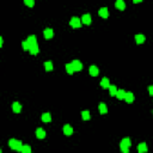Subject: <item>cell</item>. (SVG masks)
Returning a JSON list of instances; mask_svg holds the SVG:
<instances>
[{
  "instance_id": "cell-16",
  "label": "cell",
  "mask_w": 153,
  "mask_h": 153,
  "mask_svg": "<svg viewBox=\"0 0 153 153\" xmlns=\"http://www.w3.org/2000/svg\"><path fill=\"white\" fill-rule=\"evenodd\" d=\"M98 108H99V112H101V114H107V112H108V107H107L104 103H99Z\"/></svg>"
},
{
  "instance_id": "cell-30",
  "label": "cell",
  "mask_w": 153,
  "mask_h": 153,
  "mask_svg": "<svg viewBox=\"0 0 153 153\" xmlns=\"http://www.w3.org/2000/svg\"><path fill=\"white\" fill-rule=\"evenodd\" d=\"M148 92H150L151 96H153V85H151V86H148Z\"/></svg>"
},
{
  "instance_id": "cell-6",
  "label": "cell",
  "mask_w": 153,
  "mask_h": 153,
  "mask_svg": "<svg viewBox=\"0 0 153 153\" xmlns=\"http://www.w3.org/2000/svg\"><path fill=\"white\" fill-rule=\"evenodd\" d=\"M91 16L89 13H86V14H84L83 17H81V23H84V24H86V25H89V24H91Z\"/></svg>"
},
{
  "instance_id": "cell-2",
  "label": "cell",
  "mask_w": 153,
  "mask_h": 153,
  "mask_svg": "<svg viewBox=\"0 0 153 153\" xmlns=\"http://www.w3.org/2000/svg\"><path fill=\"white\" fill-rule=\"evenodd\" d=\"M70 25L72 26V28H74V29L80 28V25H81V19L78 18V17H73L72 19H71V22H70Z\"/></svg>"
},
{
  "instance_id": "cell-10",
  "label": "cell",
  "mask_w": 153,
  "mask_h": 153,
  "mask_svg": "<svg viewBox=\"0 0 153 153\" xmlns=\"http://www.w3.org/2000/svg\"><path fill=\"white\" fill-rule=\"evenodd\" d=\"M101 86L103 87V89H109V87H110V80H109L108 78H103V79L101 80Z\"/></svg>"
},
{
  "instance_id": "cell-3",
  "label": "cell",
  "mask_w": 153,
  "mask_h": 153,
  "mask_svg": "<svg viewBox=\"0 0 153 153\" xmlns=\"http://www.w3.org/2000/svg\"><path fill=\"white\" fill-rule=\"evenodd\" d=\"M72 66H73L74 71H81L83 70V63L80 62L79 60H74V61H72Z\"/></svg>"
},
{
  "instance_id": "cell-12",
  "label": "cell",
  "mask_w": 153,
  "mask_h": 153,
  "mask_svg": "<svg viewBox=\"0 0 153 153\" xmlns=\"http://www.w3.org/2000/svg\"><path fill=\"white\" fill-rule=\"evenodd\" d=\"M90 75H92V76H97L98 75V73H99V70H98V67H96V66H91L90 67Z\"/></svg>"
},
{
  "instance_id": "cell-8",
  "label": "cell",
  "mask_w": 153,
  "mask_h": 153,
  "mask_svg": "<svg viewBox=\"0 0 153 153\" xmlns=\"http://www.w3.org/2000/svg\"><path fill=\"white\" fill-rule=\"evenodd\" d=\"M147 145L145 142H141L139 144V146H138V152L139 153H147Z\"/></svg>"
},
{
  "instance_id": "cell-5",
  "label": "cell",
  "mask_w": 153,
  "mask_h": 153,
  "mask_svg": "<svg viewBox=\"0 0 153 153\" xmlns=\"http://www.w3.org/2000/svg\"><path fill=\"white\" fill-rule=\"evenodd\" d=\"M43 35H44V38H47V40H50V38H53V36H54V32H53L52 29H45L44 31H43Z\"/></svg>"
},
{
  "instance_id": "cell-1",
  "label": "cell",
  "mask_w": 153,
  "mask_h": 153,
  "mask_svg": "<svg viewBox=\"0 0 153 153\" xmlns=\"http://www.w3.org/2000/svg\"><path fill=\"white\" fill-rule=\"evenodd\" d=\"M8 146H10L12 150L19 151V152H21L22 148H23V145H22V142L19 141V140H16V139H11L10 141H8Z\"/></svg>"
},
{
  "instance_id": "cell-17",
  "label": "cell",
  "mask_w": 153,
  "mask_h": 153,
  "mask_svg": "<svg viewBox=\"0 0 153 153\" xmlns=\"http://www.w3.org/2000/svg\"><path fill=\"white\" fill-rule=\"evenodd\" d=\"M145 40H146V38H145V36L141 35V34H139V35L135 36V42L138 43V44H141V43H144V42H145Z\"/></svg>"
},
{
  "instance_id": "cell-9",
  "label": "cell",
  "mask_w": 153,
  "mask_h": 153,
  "mask_svg": "<svg viewBox=\"0 0 153 153\" xmlns=\"http://www.w3.org/2000/svg\"><path fill=\"white\" fill-rule=\"evenodd\" d=\"M98 13H99V16H101L102 18H108L109 17V11H108L107 7H102Z\"/></svg>"
},
{
  "instance_id": "cell-4",
  "label": "cell",
  "mask_w": 153,
  "mask_h": 153,
  "mask_svg": "<svg viewBox=\"0 0 153 153\" xmlns=\"http://www.w3.org/2000/svg\"><path fill=\"white\" fill-rule=\"evenodd\" d=\"M63 134L67 136L72 135V134H73V128H72L70 125H65L63 126Z\"/></svg>"
},
{
  "instance_id": "cell-19",
  "label": "cell",
  "mask_w": 153,
  "mask_h": 153,
  "mask_svg": "<svg viewBox=\"0 0 153 153\" xmlns=\"http://www.w3.org/2000/svg\"><path fill=\"white\" fill-rule=\"evenodd\" d=\"M81 117H83L84 121H87V120H90V111H87V110H84L83 112H81Z\"/></svg>"
},
{
  "instance_id": "cell-23",
  "label": "cell",
  "mask_w": 153,
  "mask_h": 153,
  "mask_svg": "<svg viewBox=\"0 0 153 153\" xmlns=\"http://www.w3.org/2000/svg\"><path fill=\"white\" fill-rule=\"evenodd\" d=\"M29 52L31 53L32 55H36V54H38V52H40V48H38V45H32Z\"/></svg>"
},
{
  "instance_id": "cell-21",
  "label": "cell",
  "mask_w": 153,
  "mask_h": 153,
  "mask_svg": "<svg viewBox=\"0 0 153 153\" xmlns=\"http://www.w3.org/2000/svg\"><path fill=\"white\" fill-rule=\"evenodd\" d=\"M116 97H117L118 99H125V97H126V92H125V90H118V91H117V93H116Z\"/></svg>"
},
{
  "instance_id": "cell-24",
  "label": "cell",
  "mask_w": 153,
  "mask_h": 153,
  "mask_svg": "<svg viewBox=\"0 0 153 153\" xmlns=\"http://www.w3.org/2000/svg\"><path fill=\"white\" fill-rule=\"evenodd\" d=\"M121 145H123V146H127V147H130V139L129 138H125V139L121 141Z\"/></svg>"
},
{
  "instance_id": "cell-25",
  "label": "cell",
  "mask_w": 153,
  "mask_h": 153,
  "mask_svg": "<svg viewBox=\"0 0 153 153\" xmlns=\"http://www.w3.org/2000/svg\"><path fill=\"white\" fill-rule=\"evenodd\" d=\"M22 48L24 49V50H30L31 45H30V43L28 41H24V42H22Z\"/></svg>"
},
{
  "instance_id": "cell-14",
  "label": "cell",
  "mask_w": 153,
  "mask_h": 153,
  "mask_svg": "<svg viewBox=\"0 0 153 153\" xmlns=\"http://www.w3.org/2000/svg\"><path fill=\"white\" fill-rule=\"evenodd\" d=\"M115 6L117 7L118 10H125V7H126V4L123 0H117L116 3H115Z\"/></svg>"
},
{
  "instance_id": "cell-18",
  "label": "cell",
  "mask_w": 153,
  "mask_h": 153,
  "mask_svg": "<svg viewBox=\"0 0 153 153\" xmlns=\"http://www.w3.org/2000/svg\"><path fill=\"white\" fill-rule=\"evenodd\" d=\"M42 121L43 122H50L52 121V115L49 114V112H44V114L42 115Z\"/></svg>"
},
{
  "instance_id": "cell-29",
  "label": "cell",
  "mask_w": 153,
  "mask_h": 153,
  "mask_svg": "<svg viewBox=\"0 0 153 153\" xmlns=\"http://www.w3.org/2000/svg\"><path fill=\"white\" fill-rule=\"evenodd\" d=\"M120 147H121V152L122 153H129V147L123 146V145H120Z\"/></svg>"
},
{
  "instance_id": "cell-31",
  "label": "cell",
  "mask_w": 153,
  "mask_h": 153,
  "mask_svg": "<svg viewBox=\"0 0 153 153\" xmlns=\"http://www.w3.org/2000/svg\"><path fill=\"white\" fill-rule=\"evenodd\" d=\"M152 115H153V111H152Z\"/></svg>"
},
{
  "instance_id": "cell-26",
  "label": "cell",
  "mask_w": 153,
  "mask_h": 153,
  "mask_svg": "<svg viewBox=\"0 0 153 153\" xmlns=\"http://www.w3.org/2000/svg\"><path fill=\"white\" fill-rule=\"evenodd\" d=\"M44 68H45L47 72H48V71H52L53 70V62L52 61H47V62H44Z\"/></svg>"
},
{
  "instance_id": "cell-7",
  "label": "cell",
  "mask_w": 153,
  "mask_h": 153,
  "mask_svg": "<svg viewBox=\"0 0 153 153\" xmlns=\"http://www.w3.org/2000/svg\"><path fill=\"white\" fill-rule=\"evenodd\" d=\"M36 136L38 139H44L45 138V130L43 128H37L36 130Z\"/></svg>"
},
{
  "instance_id": "cell-15",
  "label": "cell",
  "mask_w": 153,
  "mask_h": 153,
  "mask_svg": "<svg viewBox=\"0 0 153 153\" xmlns=\"http://www.w3.org/2000/svg\"><path fill=\"white\" fill-rule=\"evenodd\" d=\"M12 110H13L14 112H21L22 110V105L18 103V102H14L13 104H12Z\"/></svg>"
},
{
  "instance_id": "cell-27",
  "label": "cell",
  "mask_w": 153,
  "mask_h": 153,
  "mask_svg": "<svg viewBox=\"0 0 153 153\" xmlns=\"http://www.w3.org/2000/svg\"><path fill=\"white\" fill-rule=\"evenodd\" d=\"M21 153H31V147L28 146V145H26V146H23Z\"/></svg>"
},
{
  "instance_id": "cell-13",
  "label": "cell",
  "mask_w": 153,
  "mask_h": 153,
  "mask_svg": "<svg viewBox=\"0 0 153 153\" xmlns=\"http://www.w3.org/2000/svg\"><path fill=\"white\" fill-rule=\"evenodd\" d=\"M26 41L30 43V45H31V47H32V45H37V40H36V36H35V35L29 36Z\"/></svg>"
},
{
  "instance_id": "cell-11",
  "label": "cell",
  "mask_w": 153,
  "mask_h": 153,
  "mask_svg": "<svg viewBox=\"0 0 153 153\" xmlns=\"http://www.w3.org/2000/svg\"><path fill=\"white\" fill-rule=\"evenodd\" d=\"M125 101L127 102V103H132V102H134V94H133L132 92H126Z\"/></svg>"
},
{
  "instance_id": "cell-28",
  "label": "cell",
  "mask_w": 153,
  "mask_h": 153,
  "mask_svg": "<svg viewBox=\"0 0 153 153\" xmlns=\"http://www.w3.org/2000/svg\"><path fill=\"white\" fill-rule=\"evenodd\" d=\"M24 4L29 7H32L35 5V1H34V0H24Z\"/></svg>"
},
{
  "instance_id": "cell-22",
  "label": "cell",
  "mask_w": 153,
  "mask_h": 153,
  "mask_svg": "<svg viewBox=\"0 0 153 153\" xmlns=\"http://www.w3.org/2000/svg\"><path fill=\"white\" fill-rule=\"evenodd\" d=\"M66 71H67V73L68 74H73L75 71H74L73 66H72V63H67L66 65Z\"/></svg>"
},
{
  "instance_id": "cell-20",
  "label": "cell",
  "mask_w": 153,
  "mask_h": 153,
  "mask_svg": "<svg viewBox=\"0 0 153 153\" xmlns=\"http://www.w3.org/2000/svg\"><path fill=\"white\" fill-rule=\"evenodd\" d=\"M117 87L115 86V85H110V87H109V92H110V94L111 96H116V93H117Z\"/></svg>"
}]
</instances>
